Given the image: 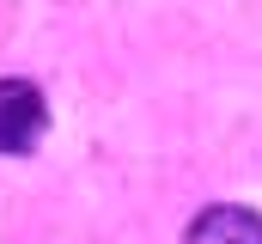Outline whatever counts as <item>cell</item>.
Listing matches in <instances>:
<instances>
[{"instance_id": "6da1fadb", "label": "cell", "mask_w": 262, "mask_h": 244, "mask_svg": "<svg viewBox=\"0 0 262 244\" xmlns=\"http://www.w3.org/2000/svg\"><path fill=\"white\" fill-rule=\"evenodd\" d=\"M49 128V104L31 79H0V153H31Z\"/></svg>"}, {"instance_id": "7a4b0ae2", "label": "cell", "mask_w": 262, "mask_h": 244, "mask_svg": "<svg viewBox=\"0 0 262 244\" xmlns=\"http://www.w3.org/2000/svg\"><path fill=\"white\" fill-rule=\"evenodd\" d=\"M183 244H262V214L232 208V201L201 208L195 220H189V232H183Z\"/></svg>"}]
</instances>
